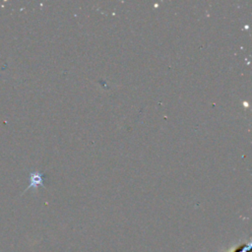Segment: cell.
Segmentation results:
<instances>
[{"label": "cell", "mask_w": 252, "mask_h": 252, "mask_svg": "<svg viewBox=\"0 0 252 252\" xmlns=\"http://www.w3.org/2000/svg\"><path fill=\"white\" fill-rule=\"evenodd\" d=\"M37 186L44 187V176L40 172H38V171L31 172V174H30V185L27 187L25 192L27 190L31 189L32 187L36 188Z\"/></svg>", "instance_id": "6da1fadb"}]
</instances>
